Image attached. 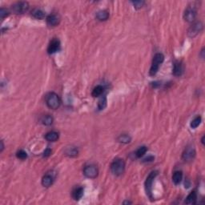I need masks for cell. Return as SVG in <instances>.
Returning a JSON list of instances; mask_svg holds the SVG:
<instances>
[{
  "label": "cell",
  "mask_w": 205,
  "mask_h": 205,
  "mask_svg": "<svg viewBox=\"0 0 205 205\" xmlns=\"http://www.w3.org/2000/svg\"><path fill=\"white\" fill-rule=\"evenodd\" d=\"M60 137V135L57 132H55V131H51V132H49L46 134L45 135V138L47 141L49 142H55L59 139Z\"/></svg>",
  "instance_id": "obj_14"
},
{
  "label": "cell",
  "mask_w": 205,
  "mask_h": 205,
  "mask_svg": "<svg viewBox=\"0 0 205 205\" xmlns=\"http://www.w3.org/2000/svg\"><path fill=\"white\" fill-rule=\"evenodd\" d=\"M124 204H126V203H132L131 202H129V201H125V202H124Z\"/></svg>",
  "instance_id": "obj_33"
},
{
  "label": "cell",
  "mask_w": 205,
  "mask_h": 205,
  "mask_svg": "<svg viewBox=\"0 0 205 205\" xmlns=\"http://www.w3.org/2000/svg\"><path fill=\"white\" fill-rule=\"evenodd\" d=\"M163 60H164V56H163V54L157 53L155 55L154 58H153V60H152V67H151L150 69L151 75H155L157 72H158L159 65L163 62Z\"/></svg>",
  "instance_id": "obj_3"
},
{
  "label": "cell",
  "mask_w": 205,
  "mask_h": 205,
  "mask_svg": "<svg viewBox=\"0 0 205 205\" xmlns=\"http://www.w3.org/2000/svg\"><path fill=\"white\" fill-rule=\"evenodd\" d=\"M147 151H148V148L145 147V146H142V147L138 148L136 152H135V156L137 158H141L146 154Z\"/></svg>",
  "instance_id": "obj_22"
},
{
  "label": "cell",
  "mask_w": 205,
  "mask_h": 205,
  "mask_svg": "<svg viewBox=\"0 0 205 205\" xmlns=\"http://www.w3.org/2000/svg\"><path fill=\"white\" fill-rule=\"evenodd\" d=\"M96 18L99 20V21H106L109 18V13L108 11H105V10H102V11H98L96 14Z\"/></svg>",
  "instance_id": "obj_18"
},
{
  "label": "cell",
  "mask_w": 205,
  "mask_h": 205,
  "mask_svg": "<svg viewBox=\"0 0 205 205\" xmlns=\"http://www.w3.org/2000/svg\"><path fill=\"white\" fill-rule=\"evenodd\" d=\"M203 30V24L201 22H196L189 27L187 34L188 36L191 38H193L196 36L199 33H200Z\"/></svg>",
  "instance_id": "obj_6"
},
{
  "label": "cell",
  "mask_w": 205,
  "mask_h": 205,
  "mask_svg": "<svg viewBox=\"0 0 205 205\" xmlns=\"http://www.w3.org/2000/svg\"><path fill=\"white\" fill-rule=\"evenodd\" d=\"M196 200H197V195H196V192L193 191L186 198L185 203H187V204H195V203H196Z\"/></svg>",
  "instance_id": "obj_16"
},
{
  "label": "cell",
  "mask_w": 205,
  "mask_h": 205,
  "mask_svg": "<svg viewBox=\"0 0 205 205\" xmlns=\"http://www.w3.org/2000/svg\"><path fill=\"white\" fill-rule=\"evenodd\" d=\"M41 123L45 126H50L53 123V118H52V116L49 115H43L41 118Z\"/></svg>",
  "instance_id": "obj_21"
},
{
  "label": "cell",
  "mask_w": 205,
  "mask_h": 205,
  "mask_svg": "<svg viewBox=\"0 0 205 205\" xmlns=\"http://www.w3.org/2000/svg\"><path fill=\"white\" fill-rule=\"evenodd\" d=\"M31 15L36 19H43L45 17V13L42 10L40 9H35L31 12Z\"/></svg>",
  "instance_id": "obj_19"
},
{
  "label": "cell",
  "mask_w": 205,
  "mask_h": 205,
  "mask_svg": "<svg viewBox=\"0 0 205 205\" xmlns=\"http://www.w3.org/2000/svg\"><path fill=\"white\" fill-rule=\"evenodd\" d=\"M154 156H152V155H150V156L147 157V158H145V159H143V162H144V163H147V162H152V161L154 160Z\"/></svg>",
  "instance_id": "obj_31"
},
{
  "label": "cell",
  "mask_w": 205,
  "mask_h": 205,
  "mask_svg": "<svg viewBox=\"0 0 205 205\" xmlns=\"http://www.w3.org/2000/svg\"><path fill=\"white\" fill-rule=\"evenodd\" d=\"M183 73V64L179 62H176L173 67V74L175 76H181Z\"/></svg>",
  "instance_id": "obj_12"
},
{
  "label": "cell",
  "mask_w": 205,
  "mask_h": 205,
  "mask_svg": "<svg viewBox=\"0 0 205 205\" xmlns=\"http://www.w3.org/2000/svg\"><path fill=\"white\" fill-rule=\"evenodd\" d=\"M60 50V40L57 39H54L49 43L48 47H47V52L50 55L55 54Z\"/></svg>",
  "instance_id": "obj_10"
},
{
  "label": "cell",
  "mask_w": 205,
  "mask_h": 205,
  "mask_svg": "<svg viewBox=\"0 0 205 205\" xmlns=\"http://www.w3.org/2000/svg\"><path fill=\"white\" fill-rule=\"evenodd\" d=\"M104 87L101 85H98L95 87V88L93 89L92 93H91V95H92L93 97H99L100 95H102V94L104 93Z\"/></svg>",
  "instance_id": "obj_20"
},
{
  "label": "cell",
  "mask_w": 205,
  "mask_h": 205,
  "mask_svg": "<svg viewBox=\"0 0 205 205\" xmlns=\"http://www.w3.org/2000/svg\"><path fill=\"white\" fill-rule=\"evenodd\" d=\"M84 174L87 178L95 179L97 177L98 174H99V171H98V168L95 166L88 165L84 168Z\"/></svg>",
  "instance_id": "obj_9"
},
{
  "label": "cell",
  "mask_w": 205,
  "mask_h": 205,
  "mask_svg": "<svg viewBox=\"0 0 205 205\" xmlns=\"http://www.w3.org/2000/svg\"><path fill=\"white\" fill-rule=\"evenodd\" d=\"M16 156L19 159H26L27 158V153L23 150H19L16 153Z\"/></svg>",
  "instance_id": "obj_27"
},
{
  "label": "cell",
  "mask_w": 205,
  "mask_h": 205,
  "mask_svg": "<svg viewBox=\"0 0 205 205\" xmlns=\"http://www.w3.org/2000/svg\"><path fill=\"white\" fill-rule=\"evenodd\" d=\"M84 193V190L83 187H76L75 189H74V191L72 192V197L75 200H80V199L83 197Z\"/></svg>",
  "instance_id": "obj_13"
},
{
  "label": "cell",
  "mask_w": 205,
  "mask_h": 205,
  "mask_svg": "<svg viewBox=\"0 0 205 205\" xmlns=\"http://www.w3.org/2000/svg\"><path fill=\"white\" fill-rule=\"evenodd\" d=\"M201 123V117L200 116H196L194 119H192V121L191 122V128L193 129H196V128H198L200 124Z\"/></svg>",
  "instance_id": "obj_25"
},
{
  "label": "cell",
  "mask_w": 205,
  "mask_h": 205,
  "mask_svg": "<svg viewBox=\"0 0 205 205\" xmlns=\"http://www.w3.org/2000/svg\"><path fill=\"white\" fill-rule=\"evenodd\" d=\"M157 175H158V172L157 171L152 172L145 181L146 193L149 196V198L151 199L152 198V183H153L155 178L157 176Z\"/></svg>",
  "instance_id": "obj_4"
},
{
  "label": "cell",
  "mask_w": 205,
  "mask_h": 205,
  "mask_svg": "<svg viewBox=\"0 0 205 205\" xmlns=\"http://www.w3.org/2000/svg\"><path fill=\"white\" fill-rule=\"evenodd\" d=\"M46 104L49 108L55 110L61 105V99L56 93L50 92L46 95Z\"/></svg>",
  "instance_id": "obj_1"
},
{
  "label": "cell",
  "mask_w": 205,
  "mask_h": 205,
  "mask_svg": "<svg viewBox=\"0 0 205 205\" xmlns=\"http://www.w3.org/2000/svg\"><path fill=\"white\" fill-rule=\"evenodd\" d=\"M60 22V17L57 15H55V14H51V15H49L47 17H46V23L48 26H51V27H55L57 26Z\"/></svg>",
  "instance_id": "obj_11"
},
{
  "label": "cell",
  "mask_w": 205,
  "mask_h": 205,
  "mask_svg": "<svg viewBox=\"0 0 205 205\" xmlns=\"http://www.w3.org/2000/svg\"><path fill=\"white\" fill-rule=\"evenodd\" d=\"M29 8L28 2H18L15 3L12 6L11 9L14 13L15 14H22L26 12Z\"/></svg>",
  "instance_id": "obj_7"
},
{
  "label": "cell",
  "mask_w": 205,
  "mask_h": 205,
  "mask_svg": "<svg viewBox=\"0 0 205 205\" xmlns=\"http://www.w3.org/2000/svg\"><path fill=\"white\" fill-rule=\"evenodd\" d=\"M132 3L133 4L135 8H136V9L141 8L143 5H144V2L143 1H133V2H132Z\"/></svg>",
  "instance_id": "obj_28"
},
{
  "label": "cell",
  "mask_w": 205,
  "mask_h": 205,
  "mask_svg": "<svg viewBox=\"0 0 205 205\" xmlns=\"http://www.w3.org/2000/svg\"><path fill=\"white\" fill-rule=\"evenodd\" d=\"M53 177L51 175H45L42 179V184L44 187H50L53 183Z\"/></svg>",
  "instance_id": "obj_17"
},
{
  "label": "cell",
  "mask_w": 205,
  "mask_h": 205,
  "mask_svg": "<svg viewBox=\"0 0 205 205\" xmlns=\"http://www.w3.org/2000/svg\"><path fill=\"white\" fill-rule=\"evenodd\" d=\"M196 14H197V11H196V9L195 8V7H193V6L192 7H188L185 10V11H184L183 18H184V19L187 22H192L196 19Z\"/></svg>",
  "instance_id": "obj_8"
},
{
  "label": "cell",
  "mask_w": 205,
  "mask_h": 205,
  "mask_svg": "<svg viewBox=\"0 0 205 205\" xmlns=\"http://www.w3.org/2000/svg\"><path fill=\"white\" fill-rule=\"evenodd\" d=\"M195 156H196V150L192 146L186 148L183 155H182V158H183V161L187 162V163L192 162L195 159Z\"/></svg>",
  "instance_id": "obj_5"
},
{
  "label": "cell",
  "mask_w": 205,
  "mask_h": 205,
  "mask_svg": "<svg viewBox=\"0 0 205 205\" xmlns=\"http://www.w3.org/2000/svg\"><path fill=\"white\" fill-rule=\"evenodd\" d=\"M203 54H204V48L202 49V51H201V57L203 58V57H204V55H203Z\"/></svg>",
  "instance_id": "obj_32"
},
{
  "label": "cell",
  "mask_w": 205,
  "mask_h": 205,
  "mask_svg": "<svg viewBox=\"0 0 205 205\" xmlns=\"http://www.w3.org/2000/svg\"><path fill=\"white\" fill-rule=\"evenodd\" d=\"M8 11H7V9H5V8H1V10H0V17H1V19H3L5 18L6 16L8 15Z\"/></svg>",
  "instance_id": "obj_29"
},
{
  "label": "cell",
  "mask_w": 205,
  "mask_h": 205,
  "mask_svg": "<svg viewBox=\"0 0 205 205\" xmlns=\"http://www.w3.org/2000/svg\"><path fill=\"white\" fill-rule=\"evenodd\" d=\"M65 154L70 157L76 156L78 155V150L75 148H68L65 151Z\"/></svg>",
  "instance_id": "obj_24"
},
{
  "label": "cell",
  "mask_w": 205,
  "mask_h": 205,
  "mask_svg": "<svg viewBox=\"0 0 205 205\" xmlns=\"http://www.w3.org/2000/svg\"><path fill=\"white\" fill-rule=\"evenodd\" d=\"M125 170V163L122 159H116L111 164V171L115 176H121Z\"/></svg>",
  "instance_id": "obj_2"
},
{
  "label": "cell",
  "mask_w": 205,
  "mask_h": 205,
  "mask_svg": "<svg viewBox=\"0 0 205 205\" xmlns=\"http://www.w3.org/2000/svg\"><path fill=\"white\" fill-rule=\"evenodd\" d=\"M183 179V173L181 171H176L174 172V174L172 176V181L176 185H178L181 183Z\"/></svg>",
  "instance_id": "obj_15"
},
{
  "label": "cell",
  "mask_w": 205,
  "mask_h": 205,
  "mask_svg": "<svg viewBox=\"0 0 205 205\" xmlns=\"http://www.w3.org/2000/svg\"><path fill=\"white\" fill-rule=\"evenodd\" d=\"M51 154V150L50 149V148H46V149H45V151L43 152V156L44 157H48L50 156Z\"/></svg>",
  "instance_id": "obj_30"
},
{
  "label": "cell",
  "mask_w": 205,
  "mask_h": 205,
  "mask_svg": "<svg viewBox=\"0 0 205 205\" xmlns=\"http://www.w3.org/2000/svg\"><path fill=\"white\" fill-rule=\"evenodd\" d=\"M131 137L128 135H121L118 138V141L122 143H128L131 142Z\"/></svg>",
  "instance_id": "obj_26"
},
{
  "label": "cell",
  "mask_w": 205,
  "mask_h": 205,
  "mask_svg": "<svg viewBox=\"0 0 205 205\" xmlns=\"http://www.w3.org/2000/svg\"><path fill=\"white\" fill-rule=\"evenodd\" d=\"M107 103H108V100H107L106 96L105 95L102 96L99 100V103H98V108H99V110H104V108L107 107V104H108Z\"/></svg>",
  "instance_id": "obj_23"
}]
</instances>
